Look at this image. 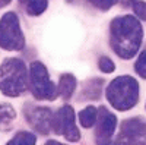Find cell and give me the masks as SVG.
<instances>
[{
    "mask_svg": "<svg viewBox=\"0 0 146 145\" xmlns=\"http://www.w3.org/2000/svg\"><path fill=\"white\" fill-rule=\"evenodd\" d=\"M143 40L142 23L131 15L113 19L110 25V44L114 53L121 59H131L137 53Z\"/></svg>",
    "mask_w": 146,
    "mask_h": 145,
    "instance_id": "1",
    "label": "cell"
},
{
    "mask_svg": "<svg viewBox=\"0 0 146 145\" xmlns=\"http://www.w3.org/2000/svg\"><path fill=\"white\" fill-rule=\"evenodd\" d=\"M29 85L28 70L21 59H6L0 66V90L7 97H19Z\"/></svg>",
    "mask_w": 146,
    "mask_h": 145,
    "instance_id": "2",
    "label": "cell"
},
{
    "mask_svg": "<svg viewBox=\"0 0 146 145\" xmlns=\"http://www.w3.org/2000/svg\"><path fill=\"white\" fill-rule=\"evenodd\" d=\"M107 100L115 110L126 112L139 101V84L129 75L117 76L107 88Z\"/></svg>",
    "mask_w": 146,
    "mask_h": 145,
    "instance_id": "3",
    "label": "cell"
},
{
    "mask_svg": "<svg viewBox=\"0 0 146 145\" xmlns=\"http://www.w3.org/2000/svg\"><path fill=\"white\" fill-rule=\"evenodd\" d=\"M29 90L38 100H54L58 91L50 81L45 66L40 62H32L29 67Z\"/></svg>",
    "mask_w": 146,
    "mask_h": 145,
    "instance_id": "4",
    "label": "cell"
},
{
    "mask_svg": "<svg viewBox=\"0 0 146 145\" xmlns=\"http://www.w3.org/2000/svg\"><path fill=\"white\" fill-rule=\"evenodd\" d=\"M25 45V37L22 34L19 19L13 12L7 13L0 21V47L9 51L22 50Z\"/></svg>",
    "mask_w": 146,
    "mask_h": 145,
    "instance_id": "5",
    "label": "cell"
},
{
    "mask_svg": "<svg viewBox=\"0 0 146 145\" xmlns=\"http://www.w3.org/2000/svg\"><path fill=\"white\" fill-rule=\"evenodd\" d=\"M53 130L72 142L80 139V134L75 125V112L70 106H63L53 116Z\"/></svg>",
    "mask_w": 146,
    "mask_h": 145,
    "instance_id": "6",
    "label": "cell"
},
{
    "mask_svg": "<svg viewBox=\"0 0 146 145\" xmlns=\"http://www.w3.org/2000/svg\"><path fill=\"white\" fill-rule=\"evenodd\" d=\"M146 139V122L143 117H131L120 125V132L114 139V145H135Z\"/></svg>",
    "mask_w": 146,
    "mask_h": 145,
    "instance_id": "7",
    "label": "cell"
},
{
    "mask_svg": "<svg viewBox=\"0 0 146 145\" xmlns=\"http://www.w3.org/2000/svg\"><path fill=\"white\" fill-rule=\"evenodd\" d=\"M95 144L96 145H114L113 135L117 128V117L105 107L98 108V117L95 122Z\"/></svg>",
    "mask_w": 146,
    "mask_h": 145,
    "instance_id": "8",
    "label": "cell"
},
{
    "mask_svg": "<svg viewBox=\"0 0 146 145\" xmlns=\"http://www.w3.org/2000/svg\"><path fill=\"white\" fill-rule=\"evenodd\" d=\"M25 119L28 123L38 130L40 134H48L53 129V113L47 107H32L25 108Z\"/></svg>",
    "mask_w": 146,
    "mask_h": 145,
    "instance_id": "9",
    "label": "cell"
},
{
    "mask_svg": "<svg viewBox=\"0 0 146 145\" xmlns=\"http://www.w3.org/2000/svg\"><path fill=\"white\" fill-rule=\"evenodd\" d=\"M76 88V78L70 75V74H64L60 76V82H58V94L63 97L64 100H69L70 97L75 92Z\"/></svg>",
    "mask_w": 146,
    "mask_h": 145,
    "instance_id": "10",
    "label": "cell"
},
{
    "mask_svg": "<svg viewBox=\"0 0 146 145\" xmlns=\"http://www.w3.org/2000/svg\"><path fill=\"white\" fill-rule=\"evenodd\" d=\"M104 85V79H91L83 85V97L88 100H98L101 95V90Z\"/></svg>",
    "mask_w": 146,
    "mask_h": 145,
    "instance_id": "11",
    "label": "cell"
},
{
    "mask_svg": "<svg viewBox=\"0 0 146 145\" xmlns=\"http://www.w3.org/2000/svg\"><path fill=\"white\" fill-rule=\"evenodd\" d=\"M96 117H98V110L94 106L83 108L79 113V120H80V125L83 128H92L96 122Z\"/></svg>",
    "mask_w": 146,
    "mask_h": 145,
    "instance_id": "12",
    "label": "cell"
},
{
    "mask_svg": "<svg viewBox=\"0 0 146 145\" xmlns=\"http://www.w3.org/2000/svg\"><path fill=\"white\" fill-rule=\"evenodd\" d=\"M16 119V112L10 104L0 103V128H7Z\"/></svg>",
    "mask_w": 146,
    "mask_h": 145,
    "instance_id": "13",
    "label": "cell"
},
{
    "mask_svg": "<svg viewBox=\"0 0 146 145\" xmlns=\"http://www.w3.org/2000/svg\"><path fill=\"white\" fill-rule=\"evenodd\" d=\"M36 138L31 132H18L6 145H35Z\"/></svg>",
    "mask_w": 146,
    "mask_h": 145,
    "instance_id": "14",
    "label": "cell"
},
{
    "mask_svg": "<svg viewBox=\"0 0 146 145\" xmlns=\"http://www.w3.org/2000/svg\"><path fill=\"white\" fill-rule=\"evenodd\" d=\"M48 0H27V12L32 16H38L47 9Z\"/></svg>",
    "mask_w": 146,
    "mask_h": 145,
    "instance_id": "15",
    "label": "cell"
},
{
    "mask_svg": "<svg viewBox=\"0 0 146 145\" xmlns=\"http://www.w3.org/2000/svg\"><path fill=\"white\" fill-rule=\"evenodd\" d=\"M135 70H136V74L146 79V45L143 47V50L140 51L137 60H136V63H135Z\"/></svg>",
    "mask_w": 146,
    "mask_h": 145,
    "instance_id": "16",
    "label": "cell"
},
{
    "mask_svg": "<svg viewBox=\"0 0 146 145\" xmlns=\"http://www.w3.org/2000/svg\"><path fill=\"white\" fill-rule=\"evenodd\" d=\"M98 66H100V69L104 72V74H111V72H114V69H115L114 62L110 57H107V56H101L100 57Z\"/></svg>",
    "mask_w": 146,
    "mask_h": 145,
    "instance_id": "17",
    "label": "cell"
},
{
    "mask_svg": "<svg viewBox=\"0 0 146 145\" xmlns=\"http://www.w3.org/2000/svg\"><path fill=\"white\" fill-rule=\"evenodd\" d=\"M133 10H135V13L139 19L142 21H146V2H142V0H136L135 3H133Z\"/></svg>",
    "mask_w": 146,
    "mask_h": 145,
    "instance_id": "18",
    "label": "cell"
},
{
    "mask_svg": "<svg viewBox=\"0 0 146 145\" xmlns=\"http://www.w3.org/2000/svg\"><path fill=\"white\" fill-rule=\"evenodd\" d=\"M89 3H92L95 7H98L101 10H108L110 7H111L117 0H88Z\"/></svg>",
    "mask_w": 146,
    "mask_h": 145,
    "instance_id": "19",
    "label": "cell"
},
{
    "mask_svg": "<svg viewBox=\"0 0 146 145\" xmlns=\"http://www.w3.org/2000/svg\"><path fill=\"white\" fill-rule=\"evenodd\" d=\"M118 2L123 5V6H126V7H129V6H133V3L136 2V0H118Z\"/></svg>",
    "mask_w": 146,
    "mask_h": 145,
    "instance_id": "20",
    "label": "cell"
},
{
    "mask_svg": "<svg viewBox=\"0 0 146 145\" xmlns=\"http://www.w3.org/2000/svg\"><path fill=\"white\" fill-rule=\"evenodd\" d=\"M10 2H12V0H0V7H5V6H7Z\"/></svg>",
    "mask_w": 146,
    "mask_h": 145,
    "instance_id": "21",
    "label": "cell"
},
{
    "mask_svg": "<svg viewBox=\"0 0 146 145\" xmlns=\"http://www.w3.org/2000/svg\"><path fill=\"white\" fill-rule=\"evenodd\" d=\"M45 145H64V144H60V142H57V141H48Z\"/></svg>",
    "mask_w": 146,
    "mask_h": 145,
    "instance_id": "22",
    "label": "cell"
},
{
    "mask_svg": "<svg viewBox=\"0 0 146 145\" xmlns=\"http://www.w3.org/2000/svg\"><path fill=\"white\" fill-rule=\"evenodd\" d=\"M135 145H146V139H142V141H139V142H136Z\"/></svg>",
    "mask_w": 146,
    "mask_h": 145,
    "instance_id": "23",
    "label": "cell"
},
{
    "mask_svg": "<svg viewBox=\"0 0 146 145\" xmlns=\"http://www.w3.org/2000/svg\"><path fill=\"white\" fill-rule=\"evenodd\" d=\"M21 2H25V0H21Z\"/></svg>",
    "mask_w": 146,
    "mask_h": 145,
    "instance_id": "24",
    "label": "cell"
}]
</instances>
